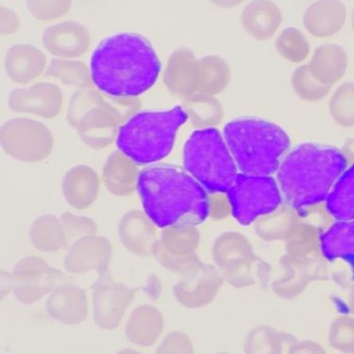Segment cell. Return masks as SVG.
<instances>
[{"mask_svg":"<svg viewBox=\"0 0 354 354\" xmlns=\"http://www.w3.org/2000/svg\"><path fill=\"white\" fill-rule=\"evenodd\" d=\"M46 76L56 77L66 85L89 89L93 82L89 67L79 60L54 58L46 67Z\"/></svg>","mask_w":354,"mask_h":354,"instance_id":"f546056e","label":"cell"},{"mask_svg":"<svg viewBox=\"0 0 354 354\" xmlns=\"http://www.w3.org/2000/svg\"><path fill=\"white\" fill-rule=\"evenodd\" d=\"M43 45L58 58L73 59L86 53L91 42L90 32L76 21H64L48 26L44 30Z\"/></svg>","mask_w":354,"mask_h":354,"instance_id":"5bb4252c","label":"cell"},{"mask_svg":"<svg viewBox=\"0 0 354 354\" xmlns=\"http://www.w3.org/2000/svg\"><path fill=\"white\" fill-rule=\"evenodd\" d=\"M351 25H353V30L354 32V8L353 11V15H351Z\"/></svg>","mask_w":354,"mask_h":354,"instance_id":"f35d334b","label":"cell"},{"mask_svg":"<svg viewBox=\"0 0 354 354\" xmlns=\"http://www.w3.org/2000/svg\"><path fill=\"white\" fill-rule=\"evenodd\" d=\"M348 64V54L342 46L324 44L315 49L308 66L317 81L330 87L345 76Z\"/></svg>","mask_w":354,"mask_h":354,"instance_id":"7402d4cb","label":"cell"},{"mask_svg":"<svg viewBox=\"0 0 354 354\" xmlns=\"http://www.w3.org/2000/svg\"><path fill=\"white\" fill-rule=\"evenodd\" d=\"M62 189L66 203L77 210H82L92 205L97 198L100 179L92 167L77 165L64 176Z\"/></svg>","mask_w":354,"mask_h":354,"instance_id":"44dd1931","label":"cell"},{"mask_svg":"<svg viewBox=\"0 0 354 354\" xmlns=\"http://www.w3.org/2000/svg\"><path fill=\"white\" fill-rule=\"evenodd\" d=\"M1 147L5 153L23 162H37L48 158L53 151L50 130L40 121L15 118L2 124Z\"/></svg>","mask_w":354,"mask_h":354,"instance_id":"ba28073f","label":"cell"},{"mask_svg":"<svg viewBox=\"0 0 354 354\" xmlns=\"http://www.w3.org/2000/svg\"><path fill=\"white\" fill-rule=\"evenodd\" d=\"M291 84L295 94L304 102H315L323 100L330 87L322 84L313 76L308 64L299 66L292 74Z\"/></svg>","mask_w":354,"mask_h":354,"instance_id":"d6a6232c","label":"cell"},{"mask_svg":"<svg viewBox=\"0 0 354 354\" xmlns=\"http://www.w3.org/2000/svg\"><path fill=\"white\" fill-rule=\"evenodd\" d=\"M30 239L33 247L43 252H56L67 245L63 224L54 214L36 218L30 229Z\"/></svg>","mask_w":354,"mask_h":354,"instance_id":"d4e9b609","label":"cell"},{"mask_svg":"<svg viewBox=\"0 0 354 354\" xmlns=\"http://www.w3.org/2000/svg\"><path fill=\"white\" fill-rule=\"evenodd\" d=\"M186 348H187V345H186L185 340L180 335L172 333L162 341L161 346L157 348V353H175V351L186 350Z\"/></svg>","mask_w":354,"mask_h":354,"instance_id":"74e56055","label":"cell"},{"mask_svg":"<svg viewBox=\"0 0 354 354\" xmlns=\"http://www.w3.org/2000/svg\"><path fill=\"white\" fill-rule=\"evenodd\" d=\"M113 257L109 240L100 235L84 237L69 247L64 259L67 272L81 275L91 271L102 274L107 271Z\"/></svg>","mask_w":354,"mask_h":354,"instance_id":"4fadbf2b","label":"cell"},{"mask_svg":"<svg viewBox=\"0 0 354 354\" xmlns=\"http://www.w3.org/2000/svg\"><path fill=\"white\" fill-rule=\"evenodd\" d=\"M231 81V68L221 56L207 55L198 59V90L214 95L223 92Z\"/></svg>","mask_w":354,"mask_h":354,"instance_id":"484cf974","label":"cell"},{"mask_svg":"<svg viewBox=\"0 0 354 354\" xmlns=\"http://www.w3.org/2000/svg\"><path fill=\"white\" fill-rule=\"evenodd\" d=\"M138 165L122 152H112L103 167V180L113 195L128 196L137 189L139 177Z\"/></svg>","mask_w":354,"mask_h":354,"instance_id":"cb8c5ba5","label":"cell"},{"mask_svg":"<svg viewBox=\"0 0 354 354\" xmlns=\"http://www.w3.org/2000/svg\"><path fill=\"white\" fill-rule=\"evenodd\" d=\"M20 26L19 17L9 8L0 7V32L2 35H10L17 32Z\"/></svg>","mask_w":354,"mask_h":354,"instance_id":"8d00e7d4","label":"cell"},{"mask_svg":"<svg viewBox=\"0 0 354 354\" xmlns=\"http://www.w3.org/2000/svg\"><path fill=\"white\" fill-rule=\"evenodd\" d=\"M223 136L237 169L249 175L277 173L290 149V139L277 124L260 118L234 120L224 127Z\"/></svg>","mask_w":354,"mask_h":354,"instance_id":"277c9868","label":"cell"},{"mask_svg":"<svg viewBox=\"0 0 354 354\" xmlns=\"http://www.w3.org/2000/svg\"><path fill=\"white\" fill-rule=\"evenodd\" d=\"M320 244L327 259L354 263V221L333 224L322 235Z\"/></svg>","mask_w":354,"mask_h":354,"instance_id":"4316f807","label":"cell"},{"mask_svg":"<svg viewBox=\"0 0 354 354\" xmlns=\"http://www.w3.org/2000/svg\"><path fill=\"white\" fill-rule=\"evenodd\" d=\"M240 20L248 35L257 40L267 41L278 32L283 22V15L274 2L255 0L245 5Z\"/></svg>","mask_w":354,"mask_h":354,"instance_id":"d6986e66","label":"cell"},{"mask_svg":"<svg viewBox=\"0 0 354 354\" xmlns=\"http://www.w3.org/2000/svg\"><path fill=\"white\" fill-rule=\"evenodd\" d=\"M156 225L142 210L127 212L118 225V235L124 247L138 257H151L157 239Z\"/></svg>","mask_w":354,"mask_h":354,"instance_id":"2e32d148","label":"cell"},{"mask_svg":"<svg viewBox=\"0 0 354 354\" xmlns=\"http://www.w3.org/2000/svg\"><path fill=\"white\" fill-rule=\"evenodd\" d=\"M158 54L145 36L118 32L98 44L90 60L93 84L111 97L133 98L155 84L161 72Z\"/></svg>","mask_w":354,"mask_h":354,"instance_id":"6da1fadb","label":"cell"},{"mask_svg":"<svg viewBox=\"0 0 354 354\" xmlns=\"http://www.w3.org/2000/svg\"><path fill=\"white\" fill-rule=\"evenodd\" d=\"M198 59L190 48H180L170 55L164 82L171 94L187 98L198 90Z\"/></svg>","mask_w":354,"mask_h":354,"instance_id":"e0dca14e","label":"cell"},{"mask_svg":"<svg viewBox=\"0 0 354 354\" xmlns=\"http://www.w3.org/2000/svg\"><path fill=\"white\" fill-rule=\"evenodd\" d=\"M63 100L60 87L51 82H38L30 87L15 88L10 93L8 104L15 113L53 118L60 113Z\"/></svg>","mask_w":354,"mask_h":354,"instance_id":"8fae6325","label":"cell"},{"mask_svg":"<svg viewBox=\"0 0 354 354\" xmlns=\"http://www.w3.org/2000/svg\"><path fill=\"white\" fill-rule=\"evenodd\" d=\"M346 167L347 159L335 147L302 144L284 157L276 180L289 205L306 209L327 200Z\"/></svg>","mask_w":354,"mask_h":354,"instance_id":"3957f363","label":"cell"},{"mask_svg":"<svg viewBox=\"0 0 354 354\" xmlns=\"http://www.w3.org/2000/svg\"><path fill=\"white\" fill-rule=\"evenodd\" d=\"M46 58L42 50L30 44H17L8 49L4 66L8 76L18 84H27L45 71Z\"/></svg>","mask_w":354,"mask_h":354,"instance_id":"ffe728a7","label":"cell"},{"mask_svg":"<svg viewBox=\"0 0 354 354\" xmlns=\"http://www.w3.org/2000/svg\"><path fill=\"white\" fill-rule=\"evenodd\" d=\"M183 108L194 126L200 129L214 128L223 118L222 106L214 95L195 93L185 98Z\"/></svg>","mask_w":354,"mask_h":354,"instance_id":"f1b7e54d","label":"cell"},{"mask_svg":"<svg viewBox=\"0 0 354 354\" xmlns=\"http://www.w3.org/2000/svg\"><path fill=\"white\" fill-rule=\"evenodd\" d=\"M104 98L94 90L82 89L74 93L67 108L66 118L69 124L77 128L82 118L95 106L100 104Z\"/></svg>","mask_w":354,"mask_h":354,"instance_id":"836d02e7","label":"cell"},{"mask_svg":"<svg viewBox=\"0 0 354 354\" xmlns=\"http://www.w3.org/2000/svg\"><path fill=\"white\" fill-rule=\"evenodd\" d=\"M164 319L154 306L144 304L131 312L127 322V339L139 347H151L161 335Z\"/></svg>","mask_w":354,"mask_h":354,"instance_id":"603a6c76","label":"cell"},{"mask_svg":"<svg viewBox=\"0 0 354 354\" xmlns=\"http://www.w3.org/2000/svg\"><path fill=\"white\" fill-rule=\"evenodd\" d=\"M188 115L183 106L136 113L120 126L116 146L138 165H151L169 156Z\"/></svg>","mask_w":354,"mask_h":354,"instance_id":"5b68a950","label":"cell"},{"mask_svg":"<svg viewBox=\"0 0 354 354\" xmlns=\"http://www.w3.org/2000/svg\"><path fill=\"white\" fill-rule=\"evenodd\" d=\"M27 8L30 14L37 19L51 20L66 15L71 8V1H67V0H53V1L30 0V1H27Z\"/></svg>","mask_w":354,"mask_h":354,"instance_id":"d590c367","label":"cell"},{"mask_svg":"<svg viewBox=\"0 0 354 354\" xmlns=\"http://www.w3.org/2000/svg\"><path fill=\"white\" fill-rule=\"evenodd\" d=\"M66 232L67 245H71L77 240L92 236L97 234V226L92 218L77 216L66 212L60 216Z\"/></svg>","mask_w":354,"mask_h":354,"instance_id":"e575fe53","label":"cell"},{"mask_svg":"<svg viewBox=\"0 0 354 354\" xmlns=\"http://www.w3.org/2000/svg\"><path fill=\"white\" fill-rule=\"evenodd\" d=\"M15 297L25 306L35 304L49 295L64 280V274L51 268L43 258L28 257L12 270Z\"/></svg>","mask_w":354,"mask_h":354,"instance_id":"9c48e42d","label":"cell"},{"mask_svg":"<svg viewBox=\"0 0 354 354\" xmlns=\"http://www.w3.org/2000/svg\"><path fill=\"white\" fill-rule=\"evenodd\" d=\"M183 165L213 194L227 193L239 174L223 134L216 128L198 129L183 147Z\"/></svg>","mask_w":354,"mask_h":354,"instance_id":"8992f818","label":"cell"},{"mask_svg":"<svg viewBox=\"0 0 354 354\" xmlns=\"http://www.w3.org/2000/svg\"><path fill=\"white\" fill-rule=\"evenodd\" d=\"M275 46L283 58L294 64H301L306 60L311 49L306 35L294 27L284 28L279 33Z\"/></svg>","mask_w":354,"mask_h":354,"instance_id":"4dcf8cb0","label":"cell"},{"mask_svg":"<svg viewBox=\"0 0 354 354\" xmlns=\"http://www.w3.org/2000/svg\"><path fill=\"white\" fill-rule=\"evenodd\" d=\"M227 194L232 214L242 225L277 210L283 200L277 180L271 176L239 173Z\"/></svg>","mask_w":354,"mask_h":354,"instance_id":"52a82bcc","label":"cell"},{"mask_svg":"<svg viewBox=\"0 0 354 354\" xmlns=\"http://www.w3.org/2000/svg\"><path fill=\"white\" fill-rule=\"evenodd\" d=\"M136 293V289L118 283L107 272L100 274L93 286V317L95 324L103 330L116 329Z\"/></svg>","mask_w":354,"mask_h":354,"instance_id":"30bf717a","label":"cell"},{"mask_svg":"<svg viewBox=\"0 0 354 354\" xmlns=\"http://www.w3.org/2000/svg\"><path fill=\"white\" fill-rule=\"evenodd\" d=\"M347 15V8L343 2L320 0L307 8L302 22L307 32L314 37H332L342 30Z\"/></svg>","mask_w":354,"mask_h":354,"instance_id":"ac0fdd59","label":"cell"},{"mask_svg":"<svg viewBox=\"0 0 354 354\" xmlns=\"http://www.w3.org/2000/svg\"><path fill=\"white\" fill-rule=\"evenodd\" d=\"M326 201L333 218L338 221H354V165L341 175Z\"/></svg>","mask_w":354,"mask_h":354,"instance_id":"83f0119b","label":"cell"},{"mask_svg":"<svg viewBox=\"0 0 354 354\" xmlns=\"http://www.w3.org/2000/svg\"><path fill=\"white\" fill-rule=\"evenodd\" d=\"M89 304L86 292L73 283H62L46 301V312L51 319L62 324H81L88 316Z\"/></svg>","mask_w":354,"mask_h":354,"instance_id":"9a60e30c","label":"cell"},{"mask_svg":"<svg viewBox=\"0 0 354 354\" xmlns=\"http://www.w3.org/2000/svg\"><path fill=\"white\" fill-rule=\"evenodd\" d=\"M329 112L337 125L343 128L354 127V82H344L333 92Z\"/></svg>","mask_w":354,"mask_h":354,"instance_id":"1f68e13d","label":"cell"},{"mask_svg":"<svg viewBox=\"0 0 354 354\" xmlns=\"http://www.w3.org/2000/svg\"><path fill=\"white\" fill-rule=\"evenodd\" d=\"M122 122L120 112L111 103L109 98L105 97L100 104L95 106L82 118L76 129L87 146L102 149L116 140Z\"/></svg>","mask_w":354,"mask_h":354,"instance_id":"7c38bea8","label":"cell"},{"mask_svg":"<svg viewBox=\"0 0 354 354\" xmlns=\"http://www.w3.org/2000/svg\"><path fill=\"white\" fill-rule=\"evenodd\" d=\"M137 191L145 213L157 228L195 227L210 214L207 190L176 165H147L139 173Z\"/></svg>","mask_w":354,"mask_h":354,"instance_id":"7a4b0ae2","label":"cell"}]
</instances>
